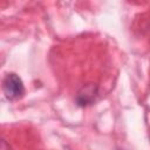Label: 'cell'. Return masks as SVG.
I'll list each match as a JSON object with an SVG mask.
<instances>
[{"mask_svg": "<svg viewBox=\"0 0 150 150\" xmlns=\"http://www.w3.org/2000/svg\"><path fill=\"white\" fill-rule=\"evenodd\" d=\"M2 90L6 98L9 101H16L21 98L25 94L22 80L14 73H9L5 76L2 81Z\"/></svg>", "mask_w": 150, "mask_h": 150, "instance_id": "6da1fadb", "label": "cell"}, {"mask_svg": "<svg viewBox=\"0 0 150 150\" xmlns=\"http://www.w3.org/2000/svg\"><path fill=\"white\" fill-rule=\"evenodd\" d=\"M97 95V87L95 84H87L80 89L76 96V102L79 105L84 107L88 104H91L95 101V97Z\"/></svg>", "mask_w": 150, "mask_h": 150, "instance_id": "7a4b0ae2", "label": "cell"}]
</instances>
